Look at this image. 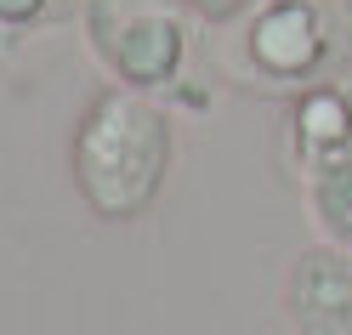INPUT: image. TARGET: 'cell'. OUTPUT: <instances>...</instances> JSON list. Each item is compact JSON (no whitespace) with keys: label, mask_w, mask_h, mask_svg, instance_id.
Here are the masks:
<instances>
[{"label":"cell","mask_w":352,"mask_h":335,"mask_svg":"<svg viewBox=\"0 0 352 335\" xmlns=\"http://www.w3.org/2000/svg\"><path fill=\"white\" fill-rule=\"evenodd\" d=\"M301 188H307V210H313L324 244L352 250V148L318 160L313 171H301Z\"/></svg>","instance_id":"cell-6"},{"label":"cell","mask_w":352,"mask_h":335,"mask_svg":"<svg viewBox=\"0 0 352 335\" xmlns=\"http://www.w3.org/2000/svg\"><path fill=\"white\" fill-rule=\"evenodd\" d=\"M352 148V91L341 80H324L313 91L290 97V160H296V176L313 171L318 160Z\"/></svg>","instance_id":"cell-5"},{"label":"cell","mask_w":352,"mask_h":335,"mask_svg":"<svg viewBox=\"0 0 352 335\" xmlns=\"http://www.w3.org/2000/svg\"><path fill=\"white\" fill-rule=\"evenodd\" d=\"M346 57V34L318 0H256L233 34L228 74L261 97H301L336 80Z\"/></svg>","instance_id":"cell-2"},{"label":"cell","mask_w":352,"mask_h":335,"mask_svg":"<svg viewBox=\"0 0 352 335\" xmlns=\"http://www.w3.org/2000/svg\"><path fill=\"white\" fill-rule=\"evenodd\" d=\"M346 34H352V0H346Z\"/></svg>","instance_id":"cell-9"},{"label":"cell","mask_w":352,"mask_h":335,"mask_svg":"<svg viewBox=\"0 0 352 335\" xmlns=\"http://www.w3.org/2000/svg\"><path fill=\"white\" fill-rule=\"evenodd\" d=\"M284 318L296 335H352V250L307 244L284 267Z\"/></svg>","instance_id":"cell-4"},{"label":"cell","mask_w":352,"mask_h":335,"mask_svg":"<svg viewBox=\"0 0 352 335\" xmlns=\"http://www.w3.org/2000/svg\"><path fill=\"white\" fill-rule=\"evenodd\" d=\"M170 160H176L170 108H160L148 91H131V85H102L69 131V176L80 205L97 221L148 216L165 193Z\"/></svg>","instance_id":"cell-1"},{"label":"cell","mask_w":352,"mask_h":335,"mask_svg":"<svg viewBox=\"0 0 352 335\" xmlns=\"http://www.w3.org/2000/svg\"><path fill=\"white\" fill-rule=\"evenodd\" d=\"M52 0H0V29L17 34V29H34L40 17H46Z\"/></svg>","instance_id":"cell-7"},{"label":"cell","mask_w":352,"mask_h":335,"mask_svg":"<svg viewBox=\"0 0 352 335\" xmlns=\"http://www.w3.org/2000/svg\"><path fill=\"white\" fill-rule=\"evenodd\" d=\"M193 0H85V46L102 74L131 91H176L199 40Z\"/></svg>","instance_id":"cell-3"},{"label":"cell","mask_w":352,"mask_h":335,"mask_svg":"<svg viewBox=\"0 0 352 335\" xmlns=\"http://www.w3.org/2000/svg\"><path fill=\"white\" fill-rule=\"evenodd\" d=\"M193 6H199L205 23H233V17H245L256 0H193Z\"/></svg>","instance_id":"cell-8"}]
</instances>
